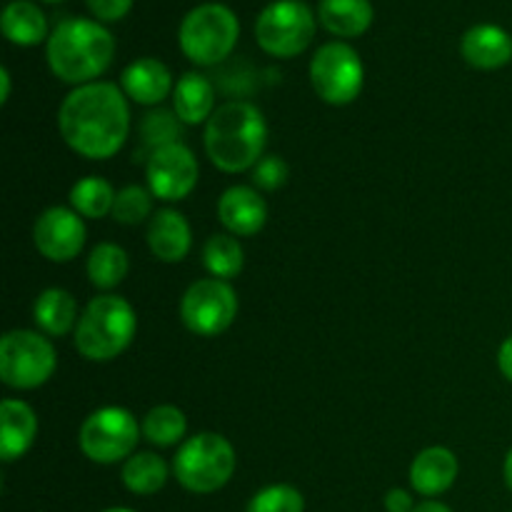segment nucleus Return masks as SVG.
I'll return each mask as SVG.
<instances>
[{
    "label": "nucleus",
    "instance_id": "nucleus-1",
    "mask_svg": "<svg viewBox=\"0 0 512 512\" xmlns=\"http://www.w3.org/2000/svg\"><path fill=\"white\" fill-rule=\"evenodd\" d=\"M128 95L105 80L78 85L58 110V130L65 145L88 160H108L125 145L130 133Z\"/></svg>",
    "mask_w": 512,
    "mask_h": 512
},
{
    "label": "nucleus",
    "instance_id": "nucleus-2",
    "mask_svg": "<svg viewBox=\"0 0 512 512\" xmlns=\"http://www.w3.org/2000/svg\"><path fill=\"white\" fill-rule=\"evenodd\" d=\"M55 78L70 85H88L110 68L115 58V38L100 20H60L45 48Z\"/></svg>",
    "mask_w": 512,
    "mask_h": 512
},
{
    "label": "nucleus",
    "instance_id": "nucleus-3",
    "mask_svg": "<svg viewBox=\"0 0 512 512\" xmlns=\"http://www.w3.org/2000/svg\"><path fill=\"white\" fill-rule=\"evenodd\" d=\"M205 153L223 173H243L258 165L268 143L263 113L248 100L223 103L205 123Z\"/></svg>",
    "mask_w": 512,
    "mask_h": 512
},
{
    "label": "nucleus",
    "instance_id": "nucleus-4",
    "mask_svg": "<svg viewBox=\"0 0 512 512\" xmlns=\"http://www.w3.org/2000/svg\"><path fill=\"white\" fill-rule=\"evenodd\" d=\"M138 318L120 295H98L85 305L75 328V350L90 363H108L133 343Z\"/></svg>",
    "mask_w": 512,
    "mask_h": 512
},
{
    "label": "nucleus",
    "instance_id": "nucleus-5",
    "mask_svg": "<svg viewBox=\"0 0 512 512\" xmlns=\"http://www.w3.org/2000/svg\"><path fill=\"white\" fill-rule=\"evenodd\" d=\"M235 448L218 433H198L183 440L173 458V475L188 493L210 495L230 483L235 473Z\"/></svg>",
    "mask_w": 512,
    "mask_h": 512
},
{
    "label": "nucleus",
    "instance_id": "nucleus-6",
    "mask_svg": "<svg viewBox=\"0 0 512 512\" xmlns=\"http://www.w3.org/2000/svg\"><path fill=\"white\" fill-rule=\"evenodd\" d=\"M240 38L238 15L223 3H203L190 10L178 30L180 50L200 68L218 65L233 53Z\"/></svg>",
    "mask_w": 512,
    "mask_h": 512
},
{
    "label": "nucleus",
    "instance_id": "nucleus-7",
    "mask_svg": "<svg viewBox=\"0 0 512 512\" xmlns=\"http://www.w3.org/2000/svg\"><path fill=\"white\" fill-rule=\"evenodd\" d=\"M143 425L130 410L108 405L98 408L83 420L78 433V445L88 460L98 465H113L128 460L138 448Z\"/></svg>",
    "mask_w": 512,
    "mask_h": 512
},
{
    "label": "nucleus",
    "instance_id": "nucleus-8",
    "mask_svg": "<svg viewBox=\"0 0 512 512\" xmlns=\"http://www.w3.org/2000/svg\"><path fill=\"white\" fill-rule=\"evenodd\" d=\"M58 368L53 343L35 330H10L0 340V378L13 390H35Z\"/></svg>",
    "mask_w": 512,
    "mask_h": 512
},
{
    "label": "nucleus",
    "instance_id": "nucleus-9",
    "mask_svg": "<svg viewBox=\"0 0 512 512\" xmlns=\"http://www.w3.org/2000/svg\"><path fill=\"white\" fill-rule=\"evenodd\" d=\"M318 18L303 0H275L255 20V40L275 58H295L315 38Z\"/></svg>",
    "mask_w": 512,
    "mask_h": 512
},
{
    "label": "nucleus",
    "instance_id": "nucleus-10",
    "mask_svg": "<svg viewBox=\"0 0 512 512\" xmlns=\"http://www.w3.org/2000/svg\"><path fill=\"white\" fill-rule=\"evenodd\" d=\"M310 83L315 95L328 105H350L365 83V68L360 55L348 43H325L310 63Z\"/></svg>",
    "mask_w": 512,
    "mask_h": 512
},
{
    "label": "nucleus",
    "instance_id": "nucleus-11",
    "mask_svg": "<svg viewBox=\"0 0 512 512\" xmlns=\"http://www.w3.org/2000/svg\"><path fill=\"white\" fill-rule=\"evenodd\" d=\"M238 318V293L228 280H195L180 300V320L190 333L215 338Z\"/></svg>",
    "mask_w": 512,
    "mask_h": 512
},
{
    "label": "nucleus",
    "instance_id": "nucleus-12",
    "mask_svg": "<svg viewBox=\"0 0 512 512\" xmlns=\"http://www.w3.org/2000/svg\"><path fill=\"white\" fill-rule=\"evenodd\" d=\"M148 190L165 203L188 198L200 178L198 158L185 143H170L148 155L145 165Z\"/></svg>",
    "mask_w": 512,
    "mask_h": 512
},
{
    "label": "nucleus",
    "instance_id": "nucleus-13",
    "mask_svg": "<svg viewBox=\"0 0 512 512\" xmlns=\"http://www.w3.org/2000/svg\"><path fill=\"white\" fill-rule=\"evenodd\" d=\"M33 243L50 263H70L85 245V223L75 210L55 205L38 215L33 225Z\"/></svg>",
    "mask_w": 512,
    "mask_h": 512
},
{
    "label": "nucleus",
    "instance_id": "nucleus-14",
    "mask_svg": "<svg viewBox=\"0 0 512 512\" xmlns=\"http://www.w3.org/2000/svg\"><path fill=\"white\" fill-rule=\"evenodd\" d=\"M218 218L230 235L250 238L268 223V205L250 185H233L218 200Z\"/></svg>",
    "mask_w": 512,
    "mask_h": 512
},
{
    "label": "nucleus",
    "instance_id": "nucleus-15",
    "mask_svg": "<svg viewBox=\"0 0 512 512\" xmlns=\"http://www.w3.org/2000/svg\"><path fill=\"white\" fill-rule=\"evenodd\" d=\"M148 248L160 263H180L188 258L193 248V230L183 213L173 208H163L153 213L148 223Z\"/></svg>",
    "mask_w": 512,
    "mask_h": 512
},
{
    "label": "nucleus",
    "instance_id": "nucleus-16",
    "mask_svg": "<svg viewBox=\"0 0 512 512\" xmlns=\"http://www.w3.org/2000/svg\"><path fill=\"white\" fill-rule=\"evenodd\" d=\"M458 473L460 463L453 450L433 445V448H425L415 455L413 465H410V485H413L415 493L435 498V495H443L453 488Z\"/></svg>",
    "mask_w": 512,
    "mask_h": 512
},
{
    "label": "nucleus",
    "instance_id": "nucleus-17",
    "mask_svg": "<svg viewBox=\"0 0 512 512\" xmlns=\"http://www.w3.org/2000/svg\"><path fill=\"white\" fill-rule=\"evenodd\" d=\"M465 63L478 70H498L512 60V35L493 23L473 25L460 40Z\"/></svg>",
    "mask_w": 512,
    "mask_h": 512
},
{
    "label": "nucleus",
    "instance_id": "nucleus-18",
    "mask_svg": "<svg viewBox=\"0 0 512 512\" xmlns=\"http://www.w3.org/2000/svg\"><path fill=\"white\" fill-rule=\"evenodd\" d=\"M38 435V415L23 400L8 398L0 405V458L3 463L23 458Z\"/></svg>",
    "mask_w": 512,
    "mask_h": 512
},
{
    "label": "nucleus",
    "instance_id": "nucleus-19",
    "mask_svg": "<svg viewBox=\"0 0 512 512\" xmlns=\"http://www.w3.org/2000/svg\"><path fill=\"white\" fill-rule=\"evenodd\" d=\"M120 88L138 105H160L175 85L168 65L155 58H138L123 70Z\"/></svg>",
    "mask_w": 512,
    "mask_h": 512
},
{
    "label": "nucleus",
    "instance_id": "nucleus-20",
    "mask_svg": "<svg viewBox=\"0 0 512 512\" xmlns=\"http://www.w3.org/2000/svg\"><path fill=\"white\" fill-rule=\"evenodd\" d=\"M215 88L205 75L185 73L173 88V113L183 125L208 123L215 113Z\"/></svg>",
    "mask_w": 512,
    "mask_h": 512
},
{
    "label": "nucleus",
    "instance_id": "nucleus-21",
    "mask_svg": "<svg viewBox=\"0 0 512 512\" xmlns=\"http://www.w3.org/2000/svg\"><path fill=\"white\" fill-rule=\"evenodd\" d=\"M318 20L338 38H358L373 25L370 0H320Z\"/></svg>",
    "mask_w": 512,
    "mask_h": 512
},
{
    "label": "nucleus",
    "instance_id": "nucleus-22",
    "mask_svg": "<svg viewBox=\"0 0 512 512\" xmlns=\"http://www.w3.org/2000/svg\"><path fill=\"white\" fill-rule=\"evenodd\" d=\"M33 320L45 335L63 338L70 330L78 328V303L63 288H48L35 298Z\"/></svg>",
    "mask_w": 512,
    "mask_h": 512
},
{
    "label": "nucleus",
    "instance_id": "nucleus-23",
    "mask_svg": "<svg viewBox=\"0 0 512 512\" xmlns=\"http://www.w3.org/2000/svg\"><path fill=\"white\" fill-rule=\"evenodd\" d=\"M0 28H3L5 38L20 48H33V45L50 38L45 13L30 0H13L10 5H5Z\"/></svg>",
    "mask_w": 512,
    "mask_h": 512
},
{
    "label": "nucleus",
    "instance_id": "nucleus-24",
    "mask_svg": "<svg viewBox=\"0 0 512 512\" xmlns=\"http://www.w3.org/2000/svg\"><path fill=\"white\" fill-rule=\"evenodd\" d=\"M168 463L155 453H135L123 463V485L133 495H155L168 483Z\"/></svg>",
    "mask_w": 512,
    "mask_h": 512
},
{
    "label": "nucleus",
    "instance_id": "nucleus-25",
    "mask_svg": "<svg viewBox=\"0 0 512 512\" xmlns=\"http://www.w3.org/2000/svg\"><path fill=\"white\" fill-rule=\"evenodd\" d=\"M85 270H88V278L95 288L113 290L118 288V285L125 280V275H128L130 270L128 253L115 243H100L95 245L93 253L88 255V265H85Z\"/></svg>",
    "mask_w": 512,
    "mask_h": 512
},
{
    "label": "nucleus",
    "instance_id": "nucleus-26",
    "mask_svg": "<svg viewBox=\"0 0 512 512\" xmlns=\"http://www.w3.org/2000/svg\"><path fill=\"white\" fill-rule=\"evenodd\" d=\"M115 195L118 193H115L108 180L100 178V175H88V178L78 180L70 188V205H73L80 218L100 220L113 213Z\"/></svg>",
    "mask_w": 512,
    "mask_h": 512
},
{
    "label": "nucleus",
    "instance_id": "nucleus-27",
    "mask_svg": "<svg viewBox=\"0 0 512 512\" xmlns=\"http://www.w3.org/2000/svg\"><path fill=\"white\" fill-rule=\"evenodd\" d=\"M203 265L213 278H235V275H240V270L245 265L243 245L230 233L210 235L203 245Z\"/></svg>",
    "mask_w": 512,
    "mask_h": 512
},
{
    "label": "nucleus",
    "instance_id": "nucleus-28",
    "mask_svg": "<svg viewBox=\"0 0 512 512\" xmlns=\"http://www.w3.org/2000/svg\"><path fill=\"white\" fill-rule=\"evenodd\" d=\"M188 420L185 413L175 405H158L143 418V438L158 448H170L185 438Z\"/></svg>",
    "mask_w": 512,
    "mask_h": 512
},
{
    "label": "nucleus",
    "instance_id": "nucleus-29",
    "mask_svg": "<svg viewBox=\"0 0 512 512\" xmlns=\"http://www.w3.org/2000/svg\"><path fill=\"white\" fill-rule=\"evenodd\" d=\"M153 198L150 190L140 188V185H128L115 195L113 205V218L120 225H140L148 218H153Z\"/></svg>",
    "mask_w": 512,
    "mask_h": 512
},
{
    "label": "nucleus",
    "instance_id": "nucleus-30",
    "mask_svg": "<svg viewBox=\"0 0 512 512\" xmlns=\"http://www.w3.org/2000/svg\"><path fill=\"white\" fill-rule=\"evenodd\" d=\"M245 512H305V498L293 485H268L250 498Z\"/></svg>",
    "mask_w": 512,
    "mask_h": 512
},
{
    "label": "nucleus",
    "instance_id": "nucleus-31",
    "mask_svg": "<svg viewBox=\"0 0 512 512\" xmlns=\"http://www.w3.org/2000/svg\"><path fill=\"white\" fill-rule=\"evenodd\" d=\"M180 128H183V123H180L178 115L170 113V110H153L140 123V138H143L145 148L155 153L163 145L180 143Z\"/></svg>",
    "mask_w": 512,
    "mask_h": 512
},
{
    "label": "nucleus",
    "instance_id": "nucleus-32",
    "mask_svg": "<svg viewBox=\"0 0 512 512\" xmlns=\"http://www.w3.org/2000/svg\"><path fill=\"white\" fill-rule=\"evenodd\" d=\"M288 178H290V168L280 155H263V158L258 160V165L253 168L255 188L268 190V193L283 188V185L288 183Z\"/></svg>",
    "mask_w": 512,
    "mask_h": 512
},
{
    "label": "nucleus",
    "instance_id": "nucleus-33",
    "mask_svg": "<svg viewBox=\"0 0 512 512\" xmlns=\"http://www.w3.org/2000/svg\"><path fill=\"white\" fill-rule=\"evenodd\" d=\"M85 5L100 23H115L130 13L133 0H85Z\"/></svg>",
    "mask_w": 512,
    "mask_h": 512
},
{
    "label": "nucleus",
    "instance_id": "nucleus-34",
    "mask_svg": "<svg viewBox=\"0 0 512 512\" xmlns=\"http://www.w3.org/2000/svg\"><path fill=\"white\" fill-rule=\"evenodd\" d=\"M385 510L388 512H413L415 503H413V495L403 488H390L385 493Z\"/></svg>",
    "mask_w": 512,
    "mask_h": 512
},
{
    "label": "nucleus",
    "instance_id": "nucleus-35",
    "mask_svg": "<svg viewBox=\"0 0 512 512\" xmlns=\"http://www.w3.org/2000/svg\"><path fill=\"white\" fill-rule=\"evenodd\" d=\"M498 368H500V373H503L505 378H508L512 383V335H510V338H505V343L500 345Z\"/></svg>",
    "mask_w": 512,
    "mask_h": 512
},
{
    "label": "nucleus",
    "instance_id": "nucleus-36",
    "mask_svg": "<svg viewBox=\"0 0 512 512\" xmlns=\"http://www.w3.org/2000/svg\"><path fill=\"white\" fill-rule=\"evenodd\" d=\"M413 512H453L445 503H438V500H425V503L415 505Z\"/></svg>",
    "mask_w": 512,
    "mask_h": 512
},
{
    "label": "nucleus",
    "instance_id": "nucleus-37",
    "mask_svg": "<svg viewBox=\"0 0 512 512\" xmlns=\"http://www.w3.org/2000/svg\"><path fill=\"white\" fill-rule=\"evenodd\" d=\"M0 83H3V93H0V103H8V98H10V73H8V68H3L0 70Z\"/></svg>",
    "mask_w": 512,
    "mask_h": 512
},
{
    "label": "nucleus",
    "instance_id": "nucleus-38",
    "mask_svg": "<svg viewBox=\"0 0 512 512\" xmlns=\"http://www.w3.org/2000/svg\"><path fill=\"white\" fill-rule=\"evenodd\" d=\"M503 475H505V485L512 490V448L510 453L505 455V465H503Z\"/></svg>",
    "mask_w": 512,
    "mask_h": 512
},
{
    "label": "nucleus",
    "instance_id": "nucleus-39",
    "mask_svg": "<svg viewBox=\"0 0 512 512\" xmlns=\"http://www.w3.org/2000/svg\"><path fill=\"white\" fill-rule=\"evenodd\" d=\"M103 512H135V510H128V508H108V510H103Z\"/></svg>",
    "mask_w": 512,
    "mask_h": 512
},
{
    "label": "nucleus",
    "instance_id": "nucleus-40",
    "mask_svg": "<svg viewBox=\"0 0 512 512\" xmlns=\"http://www.w3.org/2000/svg\"><path fill=\"white\" fill-rule=\"evenodd\" d=\"M43 3H60V0H43Z\"/></svg>",
    "mask_w": 512,
    "mask_h": 512
}]
</instances>
